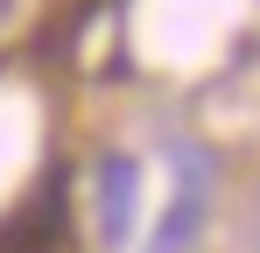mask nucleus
I'll use <instances>...</instances> for the list:
<instances>
[{
    "label": "nucleus",
    "mask_w": 260,
    "mask_h": 253,
    "mask_svg": "<svg viewBox=\"0 0 260 253\" xmlns=\"http://www.w3.org/2000/svg\"><path fill=\"white\" fill-rule=\"evenodd\" d=\"M204 211H211V155L176 141L169 148V204L155 218V246L148 253H190L204 232Z\"/></svg>",
    "instance_id": "obj_1"
},
{
    "label": "nucleus",
    "mask_w": 260,
    "mask_h": 253,
    "mask_svg": "<svg viewBox=\"0 0 260 253\" xmlns=\"http://www.w3.org/2000/svg\"><path fill=\"white\" fill-rule=\"evenodd\" d=\"M7 7H14V0H0V21H7Z\"/></svg>",
    "instance_id": "obj_4"
},
{
    "label": "nucleus",
    "mask_w": 260,
    "mask_h": 253,
    "mask_svg": "<svg viewBox=\"0 0 260 253\" xmlns=\"http://www.w3.org/2000/svg\"><path fill=\"white\" fill-rule=\"evenodd\" d=\"M253 246H260V211H253Z\"/></svg>",
    "instance_id": "obj_3"
},
{
    "label": "nucleus",
    "mask_w": 260,
    "mask_h": 253,
    "mask_svg": "<svg viewBox=\"0 0 260 253\" xmlns=\"http://www.w3.org/2000/svg\"><path fill=\"white\" fill-rule=\"evenodd\" d=\"M134 155H106V169H99V232L106 239H127L134 225Z\"/></svg>",
    "instance_id": "obj_2"
}]
</instances>
